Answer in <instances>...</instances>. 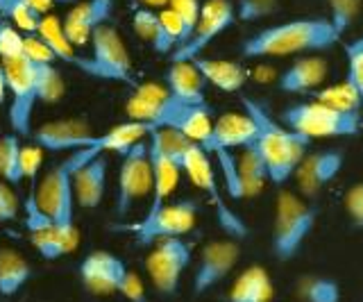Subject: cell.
Segmentation results:
<instances>
[{"instance_id": "cell-28", "label": "cell", "mask_w": 363, "mask_h": 302, "mask_svg": "<svg viewBox=\"0 0 363 302\" xmlns=\"http://www.w3.org/2000/svg\"><path fill=\"white\" fill-rule=\"evenodd\" d=\"M111 12H113V0H79L77 5L68 9L64 21L96 32V28L109 23Z\"/></svg>"}, {"instance_id": "cell-7", "label": "cell", "mask_w": 363, "mask_h": 302, "mask_svg": "<svg viewBox=\"0 0 363 302\" xmlns=\"http://www.w3.org/2000/svg\"><path fill=\"white\" fill-rule=\"evenodd\" d=\"M198 214H200L198 200L184 198V200H175V203H166L164 207H159L155 211H147L141 220L113 223L109 230L116 234H130L136 241V245L150 248V245L164 239L186 237L196 228Z\"/></svg>"}, {"instance_id": "cell-5", "label": "cell", "mask_w": 363, "mask_h": 302, "mask_svg": "<svg viewBox=\"0 0 363 302\" xmlns=\"http://www.w3.org/2000/svg\"><path fill=\"white\" fill-rule=\"evenodd\" d=\"M279 123H284L289 130L298 132L311 141L359 137L363 132L361 111H343L325 103H318V100L289 105L286 109H281Z\"/></svg>"}, {"instance_id": "cell-15", "label": "cell", "mask_w": 363, "mask_h": 302, "mask_svg": "<svg viewBox=\"0 0 363 302\" xmlns=\"http://www.w3.org/2000/svg\"><path fill=\"white\" fill-rule=\"evenodd\" d=\"M345 166V150L343 148H325L309 152L295 171V182L304 198L320 194L323 189L336 180L338 173Z\"/></svg>"}, {"instance_id": "cell-22", "label": "cell", "mask_w": 363, "mask_h": 302, "mask_svg": "<svg viewBox=\"0 0 363 302\" xmlns=\"http://www.w3.org/2000/svg\"><path fill=\"white\" fill-rule=\"evenodd\" d=\"M37 35L45 41V46H48L55 55V60L57 62H62V64H68V66H73V69L77 71H82L84 75H91L94 77V66H91V60L84 57V55H79L75 50V46L71 41L66 39L64 35V23L57 16H50V14H45L43 21H41V28Z\"/></svg>"}, {"instance_id": "cell-23", "label": "cell", "mask_w": 363, "mask_h": 302, "mask_svg": "<svg viewBox=\"0 0 363 302\" xmlns=\"http://www.w3.org/2000/svg\"><path fill=\"white\" fill-rule=\"evenodd\" d=\"M196 69L202 73V77L216 89L225 94H238L245 86L247 73L238 62L232 60H213V57H198L193 60Z\"/></svg>"}, {"instance_id": "cell-47", "label": "cell", "mask_w": 363, "mask_h": 302, "mask_svg": "<svg viewBox=\"0 0 363 302\" xmlns=\"http://www.w3.org/2000/svg\"><path fill=\"white\" fill-rule=\"evenodd\" d=\"M0 3H5V0H0Z\"/></svg>"}, {"instance_id": "cell-36", "label": "cell", "mask_w": 363, "mask_h": 302, "mask_svg": "<svg viewBox=\"0 0 363 302\" xmlns=\"http://www.w3.org/2000/svg\"><path fill=\"white\" fill-rule=\"evenodd\" d=\"M28 239L32 243V248L37 250L45 262H55L62 259V257L68 255L66 245L60 237V232L50 230V232H39V234H28Z\"/></svg>"}, {"instance_id": "cell-14", "label": "cell", "mask_w": 363, "mask_h": 302, "mask_svg": "<svg viewBox=\"0 0 363 302\" xmlns=\"http://www.w3.org/2000/svg\"><path fill=\"white\" fill-rule=\"evenodd\" d=\"M98 137L91 123L82 116L55 118L32 132L34 143L50 152H77L84 148H98Z\"/></svg>"}, {"instance_id": "cell-4", "label": "cell", "mask_w": 363, "mask_h": 302, "mask_svg": "<svg viewBox=\"0 0 363 302\" xmlns=\"http://www.w3.org/2000/svg\"><path fill=\"white\" fill-rule=\"evenodd\" d=\"M318 205H311L304 196L279 191L275 198V216L270 230V255L275 262H293L315 230Z\"/></svg>"}, {"instance_id": "cell-21", "label": "cell", "mask_w": 363, "mask_h": 302, "mask_svg": "<svg viewBox=\"0 0 363 302\" xmlns=\"http://www.w3.org/2000/svg\"><path fill=\"white\" fill-rule=\"evenodd\" d=\"M164 84L170 96L177 98L179 103L207 105V98H204V84H207V80H204L193 62H170L164 75Z\"/></svg>"}, {"instance_id": "cell-12", "label": "cell", "mask_w": 363, "mask_h": 302, "mask_svg": "<svg viewBox=\"0 0 363 302\" xmlns=\"http://www.w3.org/2000/svg\"><path fill=\"white\" fill-rule=\"evenodd\" d=\"M236 21L238 18L232 0H207L202 5V14L191 39L170 55V62H193L202 57V50H207Z\"/></svg>"}, {"instance_id": "cell-35", "label": "cell", "mask_w": 363, "mask_h": 302, "mask_svg": "<svg viewBox=\"0 0 363 302\" xmlns=\"http://www.w3.org/2000/svg\"><path fill=\"white\" fill-rule=\"evenodd\" d=\"M327 5H329L327 18L332 21L336 35L343 37L361 12V0H327Z\"/></svg>"}, {"instance_id": "cell-11", "label": "cell", "mask_w": 363, "mask_h": 302, "mask_svg": "<svg viewBox=\"0 0 363 302\" xmlns=\"http://www.w3.org/2000/svg\"><path fill=\"white\" fill-rule=\"evenodd\" d=\"M193 262V243L184 237L164 239L155 243L145 257V271L162 296H175L186 268Z\"/></svg>"}, {"instance_id": "cell-29", "label": "cell", "mask_w": 363, "mask_h": 302, "mask_svg": "<svg viewBox=\"0 0 363 302\" xmlns=\"http://www.w3.org/2000/svg\"><path fill=\"white\" fill-rule=\"evenodd\" d=\"M298 296L302 302H340L343 291L334 277L304 275L298 279Z\"/></svg>"}, {"instance_id": "cell-38", "label": "cell", "mask_w": 363, "mask_h": 302, "mask_svg": "<svg viewBox=\"0 0 363 302\" xmlns=\"http://www.w3.org/2000/svg\"><path fill=\"white\" fill-rule=\"evenodd\" d=\"M279 0H236V18L243 23H255L259 18H266L277 9Z\"/></svg>"}, {"instance_id": "cell-8", "label": "cell", "mask_w": 363, "mask_h": 302, "mask_svg": "<svg viewBox=\"0 0 363 302\" xmlns=\"http://www.w3.org/2000/svg\"><path fill=\"white\" fill-rule=\"evenodd\" d=\"M7 73V89H9V128L18 137H32V114L39 103L37 96V77H34V66L30 57H16L3 62Z\"/></svg>"}, {"instance_id": "cell-40", "label": "cell", "mask_w": 363, "mask_h": 302, "mask_svg": "<svg viewBox=\"0 0 363 302\" xmlns=\"http://www.w3.org/2000/svg\"><path fill=\"white\" fill-rule=\"evenodd\" d=\"M343 209L352 225L357 230H363V180L347 189V194L343 198Z\"/></svg>"}, {"instance_id": "cell-10", "label": "cell", "mask_w": 363, "mask_h": 302, "mask_svg": "<svg viewBox=\"0 0 363 302\" xmlns=\"http://www.w3.org/2000/svg\"><path fill=\"white\" fill-rule=\"evenodd\" d=\"M91 66H94L96 80H109V82H123L132 89L139 84L132 73V60L125 48V41L118 35V30L105 23L96 28L91 37Z\"/></svg>"}, {"instance_id": "cell-3", "label": "cell", "mask_w": 363, "mask_h": 302, "mask_svg": "<svg viewBox=\"0 0 363 302\" xmlns=\"http://www.w3.org/2000/svg\"><path fill=\"white\" fill-rule=\"evenodd\" d=\"M98 155H105L100 148H84L71 152L66 160L55 164L52 169L41 177L37 194L39 207L52 218L57 232L66 245L68 255L77 250L79 245V230L75 223V191H73V177L84 164L96 160Z\"/></svg>"}, {"instance_id": "cell-6", "label": "cell", "mask_w": 363, "mask_h": 302, "mask_svg": "<svg viewBox=\"0 0 363 302\" xmlns=\"http://www.w3.org/2000/svg\"><path fill=\"white\" fill-rule=\"evenodd\" d=\"M177 164L182 166V171L189 175V180L196 184L204 196H207L209 205L216 211V218H218V225L227 234V239L245 241L250 237V228L241 216L234 214V209L227 205L225 196L220 194L218 177H216L209 152L204 150L202 145L186 141V145L182 148L179 157H177Z\"/></svg>"}, {"instance_id": "cell-19", "label": "cell", "mask_w": 363, "mask_h": 302, "mask_svg": "<svg viewBox=\"0 0 363 302\" xmlns=\"http://www.w3.org/2000/svg\"><path fill=\"white\" fill-rule=\"evenodd\" d=\"M327 77V62L318 55H304L286 66L279 77L277 86L284 94H313Z\"/></svg>"}, {"instance_id": "cell-17", "label": "cell", "mask_w": 363, "mask_h": 302, "mask_svg": "<svg viewBox=\"0 0 363 302\" xmlns=\"http://www.w3.org/2000/svg\"><path fill=\"white\" fill-rule=\"evenodd\" d=\"M257 143V123L255 118L243 109L223 114L220 118L213 121V134L207 152L218 155V152H232V150H243L247 145Z\"/></svg>"}, {"instance_id": "cell-31", "label": "cell", "mask_w": 363, "mask_h": 302, "mask_svg": "<svg viewBox=\"0 0 363 302\" xmlns=\"http://www.w3.org/2000/svg\"><path fill=\"white\" fill-rule=\"evenodd\" d=\"M21 137L14 132L3 134L0 137V177L16 186L21 184L26 177H23V169H21Z\"/></svg>"}, {"instance_id": "cell-16", "label": "cell", "mask_w": 363, "mask_h": 302, "mask_svg": "<svg viewBox=\"0 0 363 302\" xmlns=\"http://www.w3.org/2000/svg\"><path fill=\"white\" fill-rule=\"evenodd\" d=\"M77 273L89 293L111 296V293H116L118 282L123 279V275L128 273V264H125L118 255H111L107 250H96L79 262Z\"/></svg>"}, {"instance_id": "cell-1", "label": "cell", "mask_w": 363, "mask_h": 302, "mask_svg": "<svg viewBox=\"0 0 363 302\" xmlns=\"http://www.w3.org/2000/svg\"><path fill=\"white\" fill-rule=\"evenodd\" d=\"M340 37L327 16L295 18L255 32L241 41V55L245 60L264 57H304L336 46Z\"/></svg>"}, {"instance_id": "cell-37", "label": "cell", "mask_w": 363, "mask_h": 302, "mask_svg": "<svg viewBox=\"0 0 363 302\" xmlns=\"http://www.w3.org/2000/svg\"><path fill=\"white\" fill-rule=\"evenodd\" d=\"M23 55H26V37L11 23L0 18V62L16 60Z\"/></svg>"}, {"instance_id": "cell-41", "label": "cell", "mask_w": 363, "mask_h": 302, "mask_svg": "<svg viewBox=\"0 0 363 302\" xmlns=\"http://www.w3.org/2000/svg\"><path fill=\"white\" fill-rule=\"evenodd\" d=\"M43 164V148H39L37 143L34 145H23L21 148V169H23V177L30 180L32 184L37 182V173Z\"/></svg>"}, {"instance_id": "cell-43", "label": "cell", "mask_w": 363, "mask_h": 302, "mask_svg": "<svg viewBox=\"0 0 363 302\" xmlns=\"http://www.w3.org/2000/svg\"><path fill=\"white\" fill-rule=\"evenodd\" d=\"M18 216V198L11 184L0 180V223H9Z\"/></svg>"}, {"instance_id": "cell-32", "label": "cell", "mask_w": 363, "mask_h": 302, "mask_svg": "<svg viewBox=\"0 0 363 302\" xmlns=\"http://www.w3.org/2000/svg\"><path fill=\"white\" fill-rule=\"evenodd\" d=\"M0 14L7 16L14 28L28 32V35H37L43 21V14H39L28 0H5L0 3Z\"/></svg>"}, {"instance_id": "cell-26", "label": "cell", "mask_w": 363, "mask_h": 302, "mask_svg": "<svg viewBox=\"0 0 363 302\" xmlns=\"http://www.w3.org/2000/svg\"><path fill=\"white\" fill-rule=\"evenodd\" d=\"M132 26H134L136 35H139L143 41L150 43L155 52H159V55H173L175 52L177 43L170 39L168 32L164 30L159 12H152V9H147V7L134 9Z\"/></svg>"}, {"instance_id": "cell-46", "label": "cell", "mask_w": 363, "mask_h": 302, "mask_svg": "<svg viewBox=\"0 0 363 302\" xmlns=\"http://www.w3.org/2000/svg\"><path fill=\"white\" fill-rule=\"evenodd\" d=\"M141 3L150 5V7H168L170 0H141Z\"/></svg>"}, {"instance_id": "cell-18", "label": "cell", "mask_w": 363, "mask_h": 302, "mask_svg": "<svg viewBox=\"0 0 363 302\" xmlns=\"http://www.w3.org/2000/svg\"><path fill=\"white\" fill-rule=\"evenodd\" d=\"M107 177H109V162L105 160V155H98L96 160L84 164L73 177L77 207L82 209L100 207L107 194Z\"/></svg>"}, {"instance_id": "cell-9", "label": "cell", "mask_w": 363, "mask_h": 302, "mask_svg": "<svg viewBox=\"0 0 363 302\" xmlns=\"http://www.w3.org/2000/svg\"><path fill=\"white\" fill-rule=\"evenodd\" d=\"M118 169V186H116V216L125 218L134 209L136 203H141L145 196H152V164L147 141H139L136 145L121 155Z\"/></svg>"}, {"instance_id": "cell-27", "label": "cell", "mask_w": 363, "mask_h": 302, "mask_svg": "<svg viewBox=\"0 0 363 302\" xmlns=\"http://www.w3.org/2000/svg\"><path fill=\"white\" fill-rule=\"evenodd\" d=\"M236 166H238V177H241L243 198H255L264 191V186L268 182V169L255 143L241 150V155L236 157Z\"/></svg>"}, {"instance_id": "cell-42", "label": "cell", "mask_w": 363, "mask_h": 302, "mask_svg": "<svg viewBox=\"0 0 363 302\" xmlns=\"http://www.w3.org/2000/svg\"><path fill=\"white\" fill-rule=\"evenodd\" d=\"M116 293L123 296L128 302H147V296H145V286L141 282V277L136 275L134 271H130L123 275V279L118 282V289Z\"/></svg>"}, {"instance_id": "cell-45", "label": "cell", "mask_w": 363, "mask_h": 302, "mask_svg": "<svg viewBox=\"0 0 363 302\" xmlns=\"http://www.w3.org/2000/svg\"><path fill=\"white\" fill-rule=\"evenodd\" d=\"M7 94H9V89H7V73H5L3 62H0V105H5Z\"/></svg>"}, {"instance_id": "cell-34", "label": "cell", "mask_w": 363, "mask_h": 302, "mask_svg": "<svg viewBox=\"0 0 363 302\" xmlns=\"http://www.w3.org/2000/svg\"><path fill=\"white\" fill-rule=\"evenodd\" d=\"M343 48H345V62H347L345 82L359 94V100L363 105V35L347 41Z\"/></svg>"}, {"instance_id": "cell-33", "label": "cell", "mask_w": 363, "mask_h": 302, "mask_svg": "<svg viewBox=\"0 0 363 302\" xmlns=\"http://www.w3.org/2000/svg\"><path fill=\"white\" fill-rule=\"evenodd\" d=\"M311 98L318 100V103H325L329 107H336V109H343V111H361L363 109L359 94L347 82H338V84L327 86V89H315V91L311 94Z\"/></svg>"}, {"instance_id": "cell-20", "label": "cell", "mask_w": 363, "mask_h": 302, "mask_svg": "<svg viewBox=\"0 0 363 302\" xmlns=\"http://www.w3.org/2000/svg\"><path fill=\"white\" fill-rule=\"evenodd\" d=\"M147 150H150L152 164V203L147 211H155L166 205L168 196L175 191L182 177V166L159 145L152 137H147Z\"/></svg>"}, {"instance_id": "cell-13", "label": "cell", "mask_w": 363, "mask_h": 302, "mask_svg": "<svg viewBox=\"0 0 363 302\" xmlns=\"http://www.w3.org/2000/svg\"><path fill=\"white\" fill-rule=\"evenodd\" d=\"M238 259H241V245L234 239H213L204 243L200 259L193 268V296L200 298L218 286L236 268Z\"/></svg>"}, {"instance_id": "cell-39", "label": "cell", "mask_w": 363, "mask_h": 302, "mask_svg": "<svg viewBox=\"0 0 363 302\" xmlns=\"http://www.w3.org/2000/svg\"><path fill=\"white\" fill-rule=\"evenodd\" d=\"M202 0H170L168 7L173 9V12L179 14V18L184 21V26H186V32H189V39L193 35V30H196L198 26V21H200V14H202ZM186 39V41H189ZM184 46V43H182Z\"/></svg>"}, {"instance_id": "cell-24", "label": "cell", "mask_w": 363, "mask_h": 302, "mask_svg": "<svg viewBox=\"0 0 363 302\" xmlns=\"http://www.w3.org/2000/svg\"><path fill=\"white\" fill-rule=\"evenodd\" d=\"M272 282L264 266H250L236 277L227 302H270Z\"/></svg>"}, {"instance_id": "cell-2", "label": "cell", "mask_w": 363, "mask_h": 302, "mask_svg": "<svg viewBox=\"0 0 363 302\" xmlns=\"http://www.w3.org/2000/svg\"><path fill=\"white\" fill-rule=\"evenodd\" d=\"M241 105L257 123V148L268 169V182L284 186L298 171L302 160L309 155L311 139L289 130L284 123L270 114L268 107L259 100L241 96Z\"/></svg>"}, {"instance_id": "cell-44", "label": "cell", "mask_w": 363, "mask_h": 302, "mask_svg": "<svg viewBox=\"0 0 363 302\" xmlns=\"http://www.w3.org/2000/svg\"><path fill=\"white\" fill-rule=\"evenodd\" d=\"M28 3L37 9L39 14H43L45 16V12H48V9H52L55 5H66V3H79V0H28Z\"/></svg>"}, {"instance_id": "cell-25", "label": "cell", "mask_w": 363, "mask_h": 302, "mask_svg": "<svg viewBox=\"0 0 363 302\" xmlns=\"http://www.w3.org/2000/svg\"><path fill=\"white\" fill-rule=\"evenodd\" d=\"M32 277L34 268L26 257L11 248H0V296L14 298Z\"/></svg>"}, {"instance_id": "cell-30", "label": "cell", "mask_w": 363, "mask_h": 302, "mask_svg": "<svg viewBox=\"0 0 363 302\" xmlns=\"http://www.w3.org/2000/svg\"><path fill=\"white\" fill-rule=\"evenodd\" d=\"M34 77H37V96L39 103H60L66 94L64 77L55 64L48 62H32Z\"/></svg>"}]
</instances>
